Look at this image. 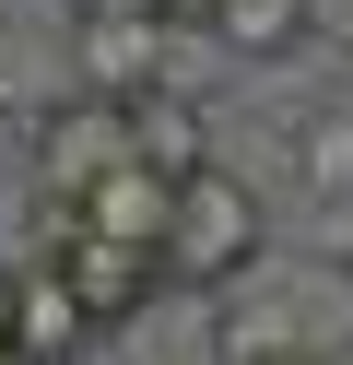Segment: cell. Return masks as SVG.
Returning a JSON list of instances; mask_svg holds the SVG:
<instances>
[{
    "mask_svg": "<svg viewBox=\"0 0 353 365\" xmlns=\"http://www.w3.org/2000/svg\"><path fill=\"white\" fill-rule=\"evenodd\" d=\"M130 165V106H106V95H59L36 118V177H47V200H83V189H106V177Z\"/></svg>",
    "mask_w": 353,
    "mask_h": 365,
    "instance_id": "7a4b0ae2",
    "label": "cell"
},
{
    "mask_svg": "<svg viewBox=\"0 0 353 365\" xmlns=\"http://www.w3.org/2000/svg\"><path fill=\"white\" fill-rule=\"evenodd\" d=\"M165 200H177V189H165L153 165H118L106 189H83V200L59 212V236H94V247H141V259H153V247H165Z\"/></svg>",
    "mask_w": 353,
    "mask_h": 365,
    "instance_id": "277c9868",
    "label": "cell"
},
{
    "mask_svg": "<svg viewBox=\"0 0 353 365\" xmlns=\"http://www.w3.org/2000/svg\"><path fill=\"white\" fill-rule=\"evenodd\" d=\"M200 36H212V48H235V59H282V48L306 36V0H212Z\"/></svg>",
    "mask_w": 353,
    "mask_h": 365,
    "instance_id": "ba28073f",
    "label": "cell"
},
{
    "mask_svg": "<svg viewBox=\"0 0 353 365\" xmlns=\"http://www.w3.org/2000/svg\"><path fill=\"white\" fill-rule=\"evenodd\" d=\"M83 341H94V318L71 307V283H59L47 259H24V271H12V354H24V365H71Z\"/></svg>",
    "mask_w": 353,
    "mask_h": 365,
    "instance_id": "52a82bcc",
    "label": "cell"
},
{
    "mask_svg": "<svg viewBox=\"0 0 353 365\" xmlns=\"http://www.w3.org/2000/svg\"><path fill=\"white\" fill-rule=\"evenodd\" d=\"M153 271H165V283H200V294H212V283H247V271H259V189H247L235 165L177 177Z\"/></svg>",
    "mask_w": 353,
    "mask_h": 365,
    "instance_id": "6da1fadb",
    "label": "cell"
},
{
    "mask_svg": "<svg viewBox=\"0 0 353 365\" xmlns=\"http://www.w3.org/2000/svg\"><path fill=\"white\" fill-rule=\"evenodd\" d=\"M47 271L71 283V307H83L94 330H106V318H141V294L165 283L141 247H94V236H59V247H47Z\"/></svg>",
    "mask_w": 353,
    "mask_h": 365,
    "instance_id": "5b68a950",
    "label": "cell"
},
{
    "mask_svg": "<svg viewBox=\"0 0 353 365\" xmlns=\"http://www.w3.org/2000/svg\"><path fill=\"white\" fill-rule=\"evenodd\" d=\"M0 354H12V271H0Z\"/></svg>",
    "mask_w": 353,
    "mask_h": 365,
    "instance_id": "7c38bea8",
    "label": "cell"
},
{
    "mask_svg": "<svg viewBox=\"0 0 353 365\" xmlns=\"http://www.w3.org/2000/svg\"><path fill=\"white\" fill-rule=\"evenodd\" d=\"M165 12H177V24H200V12H212V0H165Z\"/></svg>",
    "mask_w": 353,
    "mask_h": 365,
    "instance_id": "4fadbf2b",
    "label": "cell"
},
{
    "mask_svg": "<svg viewBox=\"0 0 353 365\" xmlns=\"http://www.w3.org/2000/svg\"><path fill=\"white\" fill-rule=\"evenodd\" d=\"M0 365H24V354H0Z\"/></svg>",
    "mask_w": 353,
    "mask_h": 365,
    "instance_id": "5bb4252c",
    "label": "cell"
},
{
    "mask_svg": "<svg viewBox=\"0 0 353 365\" xmlns=\"http://www.w3.org/2000/svg\"><path fill=\"white\" fill-rule=\"evenodd\" d=\"M71 71H83V95H106V106H130V95H153V83H177L188 95V59H177V24H83L71 36Z\"/></svg>",
    "mask_w": 353,
    "mask_h": 365,
    "instance_id": "3957f363",
    "label": "cell"
},
{
    "mask_svg": "<svg viewBox=\"0 0 353 365\" xmlns=\"http://www.w3.org/2000/svg\"><path fill=\"white\" fill-rule=\"evenodd\" d=\"M130 165H153L165 189L212 165V118H200V106L177 95V83H153V95H130Z\"/></svg>",
    "mask_w": 353,
    "mask_h": 365,
    "instance_id": "8992f818",
    "label": "cell"
},
{
    "mask_svg": "<svg viewBox=\"0 0 353 365\" xmlns=\"http://www.w3.org/2000/svg\"><path fill=\"white\" fill-rule=\"evenodd\" d=\"M165 0H71V24H153ZM165 24H177V12H165Z\"/></svg>",
    "mask_w": 353,
    "mask_h": 365,
    "instance_id": "30bf717a",
    "label": "cell"
},
{
    "mask_svg": "<svg viewBox=\"0 0 353 365\" xmlns=\"http://www.w3.org/2000/svg\"><path fill=\"white\" fill-rule=\"evenodd\" d=\"M0 95H24V48H12V36H0Z\"/></svg>",
    "mask_w": 353,
    "mask_h": 365,
    "instance_id": "8fae6325",
    "label": "cell"
},
{
    "mask_svg": "<svg viewBox=\"0 0 353 365\" xmlns=\"http://www.w3.org/2000/svg\"><path fill=\"white\" fill-rule=\"evenodd\" d=\"M306 189L353 200V118H306Z\"/></svg>",
    "mask_w": 353,
    "mask_h": 365,
    "instance_id": "9c48e42d",
    "label": "cell"
}]
</instances>
